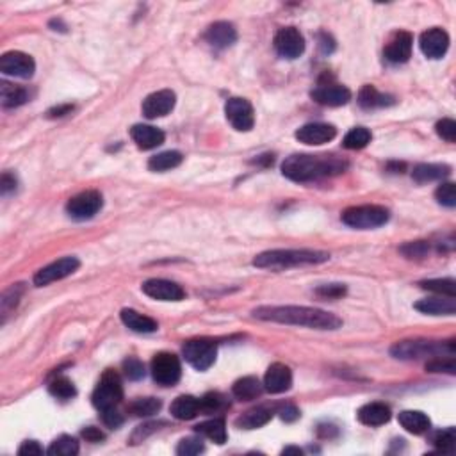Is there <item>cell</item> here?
I'll use <instances>...</instances> for the list:
<instances>
[{"label": "cell", "instance_id": "1", "mask_svg": "<svg viewBox=\"0 0 456 456\" xmlns=\"http://www.w3.org/2000/svg\"><path fill=\"white\" fill-rule=\"evenodd\" d=\"M253 315L262 321L314 328V330H337L342 327V319L337 318L335 314L312 307H258Z\"/></svg>", "mask_w": 456, "mask_h": 456}, {"label": "cell", "instance_id": "2", "mask_svg": "<svg viewBox=\"0 0 456 456\" xmlns=\"http://www.w3.org/2000/svg\"><path fill=\"white\" fill-rule=\"evenodd\" d=\"M348 168V163L333 155H291L282 164L284 177L293 182H310L323 177L339 175Z\"/></svg>", "mask_w": 456, "mask_h": 456}, {"label": "cell", "instance_id": "3", "mask_svg": "<svg viewBox=\"0 0 456 456\" xmlns=\"http://www.w3.org/2000/svg\"><path fill=\"white\" fill-rule=\"evenodd\" d=\"M330 260V253L319 250H269L258 253L253 258L255 267L262 269H287L294 266H305V264H323Z\"/></svg>", "mask_w": 456, "mask_h": 456}, {"label": "cell", "instance_id": "4", "mask_svg": "<svg viewBox=\"0 0 456 456\" xmlns=\"http://www.w3.org/2000/svg\"><path fill=\"white\" fill-rule=\"evenodd\" d=\"M455 340L431 342V340H401L391 348V355L397 360H419L428 357H442V353L455 355Z\"/></svg>", "mask_w": 456, "mask_h": 456}, {"label": "cell", "instance_id": "5", "mask_svg": "<svg viewBox=\"0 0 456 456\" xmlns=\"http://www.w3.org/2000/svg\"><path fill=\"white\" fill-rule=\"evenodd\" d=\"M391 220V212L382 205H358L349 207L342 214V223L358 230L383 227Z\"/></svg>", "mask_w": 456, "mask_h": 456}, {"label": "cell", "instance_id": "6", "mask_svg": "<svg viewBox=\"0 0 456 456\" xmlns=\"http://www.w3.org/2000/svg\"><path fill=\"white\" fill-rule=\"evenodd\" d=\"M123 400V385L118 373L107 369L100 378L95 392H93V405L99 410L116 406Z\"/></svg>", "mask_w": 456, "mask_h": 456}, {"label": "cell", "instance_id": "7", "mask_svg": "<svg viewBox=\"0 0 456 456\" xmlns=\"http://www.w3.org/2000/svg\"><path fill=\"white\" fill-rule=\"evenodd\" d=\"M102 205L103 200L99 191H82L75 194L74 198H70V202L66 203V212L72 220L86 221L99 214Z\"/></svg>", "mask_w": 456, "mask_h": 456}, {"label": "cell", "instance_id": "8", "mask_svg": "<svg viewBox=\"0 0 456 456\" xmlns=\"http://www.w3.org/2000/svg\"><path fill=\"white\" fill-rule=\"evenodd\" d=\"M185 360L189 362L194 369L207 371L216 362L218 348L212 340L209 339H194L187 340L182 348Z\"/></svg>", "mask_w": 456, "mask_h": 456}, {"label": "cell", "instance_id": "9", "mask_svg": "<svg viewBox=\"0 0 456 456\" xmlns=\"http://www.w3.org/2000/svg\"><path fill=\"white\" fill-rule=\"evenodd\" d=\"M182 366L177 355L157 353L152 360V376L163 387H173L180 380Z\"/></svg>", "mask_w": 456, "mask_h": 456}, {"label": "cell", "instance_id": "10", "mask_svg": "<svg viewBox=\"0 0 456 456\" xmlns=\"http://www.w3.org/2000/svg\"><path fill=\"white\" fill-rule=\"evenodd\" d=\"M225 114H227V120L230 121V125L236 130H239V132H250L253 129V107H251V103L246 99L234 96V99L228 100L225 103Z\"/></svg>", "mask_w": 456, "mask_h": 456}, {"label": "cell", "instance_id": "11", "mask_svg": "<svg viewBox=\"0 0 456 456\" xmlns=\"http://www.w3.org/2000/svg\"><path fill=\"white\" fill-rule=\"evenodd\" d=\"M81 266V260L77 257H63L56 262L48 264L43 269H39L34 275V285L36 287H43V285L52 284V282H57V280H63L66 276L74 275L75 271Z\"/></svg>", "mask_w": 456, "mask_h": 456}, {"label": "cell", "instance_id": "12", "mask_svg": "<svg viewBox=\"0 0 456 456\" xmlns=\"http://www.w3.org/2000/svg\"><path fill=\"white\" fill-rule=\"evenodd\" d=\"M0 72L11 77L30 79L36 72V63L29 54H23V52H6L4 56L0 57Z\"/></svg>", "mask_w": 456, "mask_h": 456}, {"label": "cell", "instance_id": "13", "mask_svg": "<svg viewBox=\"0 0 456 456\" xmlns=\"http://www.w3.org/2000/svg\"><path fill=\"white\" fill-rule=\"evenodd\" d=\"M275 50L285 59H296L305 52V38L296 27H284L275 36Z\"/></svg>", "mask_w": 456, "mask_h": 456}, {"label": "cell", "instance_id": "14", "mask_svg": "<svg viewBox=\"0 0 456 456\" xmlns=\"http://www.w3.org/2000/svg\"><path fill=\"white\" fill-rule=\"evenodd\" d=\"M143 293L150 296L152 300L159 302H182L185 298L184 289L175 282L164 278H152L143 284Z\"/></svg>", "mask_w": 456, "mask_h": 456}, {"label": "cell", "instance_id": "15", "mask_svg": "<svg viewBox=\"0 0 456 456\" xmlns=\"http://www.w3.org/2000/svg\"><path fill=\"white\" fill-rule=\"evenodd\" d=\"M177 102V96L172 90H160L155 91L152 95H148L143 102V114L148 120H155V118H163L173 111Z\"/></svg>", "mask_w": 456, "mask_h": 456}, {"label": "cell", "instance_id": "16", "mask_svg": "<svg viewBox=\"0 0 456 456\" xmlns=\"http://www.w3.org/2000/svg\"><path fill=\"white\" fill-rule=\"evenodd\" d=\"M310 96L321 105H328V107H340L351 100V91L346 86H340L335 82H327V84H319Z\"/></svg>", "mask_w": 456, "mask_h": 456}, {"label": "cell", "instance_id": "17", "mask_svg": "<svg viewBox=\"0 0 456 456\" xmlns=\"http://www.w3.org/2000/svg\"><path fill=\"white\" fill-rule=\"evenodd\" d=\"M294 136L303 145L319 147V145H324V143H330L331 139H335L337 129L330 125V123H307V125L300 127Z\"/></svg>", "mask_w": 456, "mask_h": 456}, {"label": "cell", "instance_id": "18", "mask_svg": "<svg viewBox=\"0 0 456 456\" xmlns=\"http://www.w3.org/2000/svg\"><path fill=\"white\" fill-rule=\"evenodd\" d=\"M419 47H421L422 54L430 59H440L446 56V52L449 48V36L444 29L433 27V29L422 32L421 39H419Z\"/></svg>", "mask_w": 456, "mask_h": 456}, {"label": "cell", "instance_id": "19", "mask_svg": "<svg viewBox=\"0 0 456 456\" xmlns=\"http://www.w3.org/2000/svg\"><path fill=\"white\" fill-rule=\"evenodd\" d=\"M293 387V373L285 364H273L269 366L264 378V388L271 394H284Z\"/></svg>", "mask_w": 456, "mask_h": 456}, {"label": "cell", "instance_id": "20", "mask_svg": "<svg viewBox=\"0 0 456 456\" xmlns=\"http://www.w3.org/2000/svg\"><path fill=\"white\" fill-rule=\"evenodd\" d=\"M412 45L413 38L406 30H400L394 38L391 39V43L385 47V57L391 63H406L412 56Z\"/></svg>", "mask_w": 456, "mask_h": 456}, {"label": "cell", "instance_id": "21", "mask_svg": "<svg viewBox=\"0 0 456 456\" xmlns=\"http://www.w3.org/2000/svg\"><path fill=\"white\" fill-rule=\"evenodd\" d=\"M130 138H132V141L138 145V148H141V150H154V148L160 147L164 143V139H166V136H164V132L160 129H157V127H152V125H134L132 129H130Z\"/></svg>", "mask_w": 456, "mask_h": 456}, {"label": "cell", "instance_id": "22", "mask_svg": "<svg viewBox=\"0 0 456 456\" xmlns=\"http://www.w3.org/2000/svg\"><path fill=\"white\" fill-rule=\"evenodd\" d=\"M207 43H211L214 48H228L236 43L237 30L232 23L228 22H216L212 23L205 32Z\"/></svg>", "mask_w": 456, "mask_h": 456}, {"label": "cell", "instance_id": "23", "mask_svg": "<svg viewBox=\"0 0 456 456\" xmlns=\"http://www.w3.org/2000/svg\"><path fill=\"white\" fill-rule=\"evenodd\" d=\"M391 408L385 403H367L358 410L357 417L366 426H382L391 421Z\"/></svg>", "mask_w": 456, "mask_h": 456}, {"label": "cell", "instance_id": "24", "mask_svg": "<svg viewBox=\"0 0 456 456\" xmlns=\"http://www.w3.org/2000/svg\"><path fill=\"white\" fill-rule=\"evenodd\" d=\"M415 310L430 315H455L456 302L455 298L449 296L426 298V300H421V302L415 303Z\"/></svg>", "mask_w": 456, "mask_h": 456}, {"label": "cell", "instance_id": "25", "mask_svg": "<svg viewBox=\"0 0 456 456\" xmlns=\"http://www.w3.org/2000/svg\"><path fill=\"white\" fill-rule=\"evenodd\" d=\"M120 315L123 324H125L127 328H130L132 331H138V333H154V331H157V328H159L155 319L139 314V312H136V310L132 309H123Z\"/></svg>", "mask_w": 456, "mask_h": 456}, {"label": "cell", "instance_id": "26", "mask_svg": "<svg viewBox=\"0 0 456 456\" xmlns=\"http://www.w3.org/2000/svg\"><path fill=\"white\" fill-rule=\"evenodd\" d=\"M358 103L360 107L364 109H378V107H388V105H394L396 99L392 95H385V93H380L375 86H364L358 93Z\"/></svg>", "mask_w": 456, "mask_h": 456}, {"label": "cell", "instance_id": "27", "mask_svg": "<svg viewBox=\"0 0 456 456\" xmlns=\"http://www.w3.org/2000/svg\"><path fill=\"white\" fill-rule=\"evenodd\" d=\"M169 413L178 421H191L200 413V400L194 396H178L169 406Z\"/></svg>", "mask_w": 456, "mask_h": 456}, {"label": "cell", "instance_id": "28", "mask_svg": "<svg viewBox=\"0 0 456 456\" xmlns=\"http://www.w3.org/2000/svg\"><path fill=\"white\" fill-rule=\"evenodd\" d=\"M449 173H451V168L446 164H419L413 168L412 178L419 184H426V182L449 177Z\"/></svg>", "mask_w": 456, "mask_h": 456}, {"label": "cell", "instance_id": "29", "mask_svg": "<svg viewBox=\"0 0 456 456\" xmlns=\"http://www.w3.org/2000/svg\"><path fill=\"white\" fill-rule=\"evenodd\" d=\"M262 391L264 385L258 382V378H255V376H245V378L237 380L232 387L234 396L241 401L257 400V397L262 394Z\"/></svg>", "mask_w": 456, "mask_h": 456}, {"label": "cell", "instance_id": "30", "mask_svg": "<svg viewBox=\"0 0 456 456\" xmlns=\"http://www.w3.org/2000/svg\"><path fill=\"white\" fill-rule=\"evenodd\" d=\"M400 424L408 433L413 435H421L430 430V419H428L426 413L419 412V410H405V412H401Z\"/></svg>", "mask_w": 456, "mask_h": 456}, {"label": "cell", "instance_id": "31", "mask_svg": "<svg viewBox=\"0 0 456 456\" xmlns=\"http://www.w3.org/2000/svg\"><path fill=\"white\" fill-rule=\"evenodd\" d=\"M271 410L266 408V406H258V408L242 413L241 417L236 421V426L242 428V430H257V428H262L264 424L271 421Z\"/></svg>", "mask_w": 456, "mask_h": 456}, {"label": "cell", "instance_id": "32", "mask_svg": "<svg viewBox=\"0 0 456 456\" xmlns=\"http://www.w3.org/2000/svg\"><path fill=\"white\" fill-rule=\"evenodd\" d=\"M182 160H184V155H182L180 152L177 150L163 152V154H157L154 155V157H150V160H148V169L157 173L168 172V169L180 166Z\"/></svg>", "mask_w": 456, "mask_h": 456}, {"label": "cell", "instance_id": "33", "mask_svg": "<svg viewBox=\"0 0 456 456\" xmlns=\"http://www.w3.org/2000/svg\"><path fill=\"white\" fill-rule=\"evenodd\" d=\"M0 96H2V105L6 109L20 107L29 100V93L23 87L9 84V82H2L0 84Z\"/></svg>", "mask_w": 456, "mask_h": 456}, {"label": "cell", "instance_id": "34", "mask_svg": "<svg viewBox=\"0 0 456 456\" xmlns=\"http://www.w3.org/2000/svg\"><path fill=\"white\" fill-rule=\"evenodd\" d=\"M196 433L203 435L207 439H211L216 444H225L227 442V424L223 419H211L194 428Z\"/></svg>", "mask_w": 456, "mask_h": 456}, {"label": "cell", "instance_id": "35", "mask_svg": "<svg viewBox=\"0 0 456 456\" xmlns=\"http://www.w3.org/2000/svg\"><path fill=\"white\" fill-rule=\"evenodd\" d=\"M160 406H163V403L157 397H138L129 405V412L136 417H150V415L159 412Z\"/></svg>", "mask_w": 456, "mask_h": 456}, {"label": "cell", "instance_id": "36", "mask_svg": "<svg viewBox=\"0 0 456 456\" xmlns=\"http://www.w3.org/2000/svg\"><path fill=\"white\" fill-rule=\"evenodd\" d=\"M371 132L366 127H355V129L349 130L348 134L342 139V147L348 148V150H362L366 148L371 143Z\"/></svg>", "mask_w": 456, "mask_h": 456}, {"label": "cell", "instance_id": "37", "mask_svg": "<svg viewBox=\"0 0 456 456\" xmlns=\"http://www.w3.org/2000/svg\"><path fill=\"white\" fill-rule=\"evenodd\" d=\"M48 392L57 400H72L77 396V388H75L74 382L68 380L66 376H57L48 383Z\"/></svg>", "mask_w": 456, "mask_h": 456}, {"label": "cell", "instance_id": "38", "mask_svg": "<svg viewBox=\"0 0 456 456\" xmlns=\"http://www.w3.org/2000/svg\"><path fill=\"white\" fill-rule=\"evenodd\" d=\"M47 453L52 456H75L79 453V442L70 435H61L50 444Z\"/></svg>", "mask_w": 456, "mask_h": 456}, {"label": "cell", "instance_id": "39", "mask_svg": "<svg viewBox=\"0 0 456 456\" xmlns=\"http://www.w3.org/2000/svg\"><path fill=\"white\" fill-rule=\"evenodd\" d=\"M421 287L431 291V293L442 294V296L456 298V282L453 278L424 280V282H421Z\"/></svg>", "mask_w": 456, "mask_h": 456}, {"label": "cell", "instance_id": "40", "mask_svg": "<svg viewBox=\"0 0 456 456\" xmlns=\"http://www.w3.org/2000/svg\"><path fill=\"white\" fill-rule=\"evenodd\" d=\"M455 442H456L455 428H446V430L442 431H437V433L433 435V439H431V444L442 453L455 451Z\"/></svg>", "mask_w": 456, "mask_h": 456}, {"label": "cell", "instance_id": "41", "mask_svg": "<svg viewBox=\"0 0 456 456\" xmlns=\"http://www.w3.org/2000/svg\"><path fill=\"white\" fill-rule=\"evenodd\" d=\"M22 293H23V285L17 284V285H11V287L2 294V302H0L2 303V315H8L9 310L14 309V307L18 305V300H20Z\"/></svg>", "mask_w": 456, "mask_h": 456}, {"label": "cell", "instance_id": "42", "mask_svg": "<svg viewBox=\"0 0 456 456\" xmlns=\"http://www.w3.org/2000/svg\"><path fill=\"white\" fill-rule=\"evenodd\" d=\"M435 196H437V202L444 207H453L456 205V191H455V184L453 182H444V184L439 185V189L435 191Z\"/></svg>", "mask_w": 456, "mask_h": 456}, {"label": "cell", "instance_id": "43", "mask_svg": "<svg viewBox=\"0 0 456 456\" xmlns=\"http://www.w3.org/2000/svg\"><path fill=\"white\" fill-rule=\"evenodd\" d=\"M426 371L430 373H448V375H455L456 366H455V358L453 357H435L433 360H430L426 364Z\"/></svg>", "mask_w": 456, "mask_h": 456}, {"label": "cell", "instance_id": "44", "mask_svg": "<svg viewBox=\"0 0 456 456\" xmlns=\"http://www.w3.org/2000/svg\"><path fill=\"white\" fill-rule=\"evenodd\" d=\"M203 442L196 437H187V439H182L177 446V455L180 456H194L203 453Z\"/></svg>", "mask_w": 456, "mask_h": 456}, {"label": "cell", "instance_id": "45", "mask_svg": "<svg viewBox=\"0 0 456 456\" xmlns=\"http://www.w3.org/2000/svg\"><path fill=\"white\" fill-rule=\"evenodd\" d=\"M223 406H225V397L221 396V394H218V392H209V394H205V396L200 400V412L212 413L221 410Z\"/></svg>", "mask_w": 456, "mask_h": 456}, {"label": "cell", "instance_id": "46", "mask_svg": "<svg viewBox=\"0 0 456 456\" xmlns=\"http://www.w3.org/2000/svg\"><path fill=\"white\" fill-rule=\"evenodd\" d=\"M400 251L405 255L406 258H422L426 257L428 251H430V245H428L426 241L406 242V245L401 246Z\"/></svg>", "mask_w": 456, "mask_h": 456}, {"label": "cell", "instance_id": "47", "mask_svg": "<svg viewBox=\"0 0 456 456\" xmlns=\"http://www.w3.org/2000/svg\"><path fill=\"white\" fill-rule=\"evenodd\" d=\"M123 371H125V375L129 380H141L145 376V366H143V362L136 357H130L123 362Z\"/></svg>", "mask_w": 456, "mask_h": 456}, {"label": "cell", "instance_id": "48", "mask_svg": "<svg viewBox=\"0 0 456 456\" xmlns=\"http://www.w3.org/2000/svg\"><path fill=\"white\" fill-rule=\"evenodd\" d=\"M100 417H102V422L107 428H112V430H116L123 424V415L116 410V406H111V408H103L100 410Z\"/></svg>", "mask_w": 456, "mask_h": 456}, {"label": "cell", "instance_id": "49", "mask_svg": "<svg viewBox=\"0 0 456 456\" xmlns=\"http://www.w3.org/2000/svg\"><path fill=\"white\" fill-rule=\"evenodd\" d=\"M437 134H439L440 138L446 139L448 143H455L456 141V123L455 120L451 118H444L437 123Z\"/></svg>", "mask_w": 456, "mask_h": 456}, {"label": "cell", "instance_id": "50", "mask_svg": "<svg viewBox=\"0 0 456 456\" xmlns=\"http://www.w3.org/2000/svg\"><path fill=\"white\" fill-rule=\"evenodd\" d=\"M319 296L323 298H342L346 294V285L342 284H330V285H321V287L315 291Z\"/></svg>", "mask_w": 456, "mask_h": 456}, {"label": "cell", "instance_id": "51", "mask_svg": "<svg viewBox=\"0 0 456 456\" xmlns=\"http://www.w3.org/2000/svg\"><path fill=\"white\" fill-rule=\"evenodd\" d=\"M20 456H32V455H43V448L39 446L36 440H25L18 449Z\"/></svg>", "mask_w": 456, "mask_h": 456}, {"label": "cell", "instance_id": "52", "mask_svg": "<svg viewBox=\"0 0 456 456\" xmlns=\"http://www.w3.org/2000/svg\"><path fill=\"white\" fill-rule=\"evenodd\" d=\"M17 177L14 175H11V173L6 172L4 175H2V180H0V189H2V194L4 196H8L9 193H13L14 189H17Z\"/></svg>", "mask_w": 456, "mask_h": 456}, {"label": "cell", "instance_id": "53", "mask_svg": "<svg viewBox=\"0 0 456 456\" xmlns=\"http://www.w3.org/2000/svg\"><path fill=\"white\" fill-rule=\"evenodd\" d=\"M82 437L87 440V442H102L105 439V435L99 430V428L87 426L86 430H82Z\"/></svg>", "mask_w": 456, "mask_h": 456}, {"label": "cell", "instance_id": "54", "mask_svg": "<svg viewBox=\"0 0 456 456\" xmlns=\"http://www.w3.org/2000/svg\"><path fill=\"white\" fill-rule=\"evenodd\" d=\"M280 417L285 422H294L296 419H300V410L293 405H285V408L280 410Z\"/></svg>", "mask_w": 456, "mask_h": 456}, {"label": "cell", "instance_id": "55", "mask_svg": "<svg viewBox=\"0 0 456 456\" xmlns=\"http://www.w3.org/2000/svg\"><path fill=\"white\" fill-rule=\"evenodd\" d=\"M319 47H321V52L323 54H331V52L335 50V41L331 39V36L328 34H321L319 36Z\"/></svg>", "mask_w": 456, "mask_h": 456}, {"label": "cell", "instance_id": "56", "mask_svg": "<svg viewBox=\"0 0 456 456\" xmlns=\"http://www.w3.org/2000/svg\"><path fill=\"white\" fill-rule=\"evenodd\" d=\"M74 111V105H59V107H54L47 112V118H61L66 116L70 112Z\"/></svg>", "mask_w": 456, "mask_h": 456}, {"label": "cell", "instance_id": "57", "mask_svg": "<svg viewBox=\"0 0 456 456\" xmlns=\"http://www.w3.org/2000/svg\"><path fill=\"white\" fill-rule=\"evenodd\" d=\"M282 453H284V455H302L303 451L300 448H285Z\"/></svg>", "mask_w": 456, "mask_h": 456}]
</instances>
